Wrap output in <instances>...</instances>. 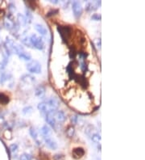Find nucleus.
Segmentation results:
<instances>
[{
    "mask_svg": "<svg viewBox=\"0 0 145 160\" xmlns=\"http://www.w3.org/2000/svg\"><path fill=\"white\" fill-rule=\"evenodd\" d=\"M29 37H30L31 45H32L33 48L39 49V50L44 49V48H45V43H44V41H43V39L40 36H39L36 34H31V36H29Z\"/></svg>",
    "mask_w": 145,
    "mask_h": 160,
    "instance_id": "nucleus-1",
    "label": "nucleus"
},
{
    "mask_svg": "<svg viewBox=\"0 0 145 160\" xmlns=\"http://www.w3.org/2000/svg\"><path fill=\"white\" fill-rule=\"evenodd\" d=\"M26 68L28 72H30L31 74H40L42 71L41 64L38 61H36V60L28 62Z\"/></svg>",
    "mask_w": 145,
    "mask_h": 160,
    "instance_id": "nucleus-2",
    "label": "nucleus"
},
{
    "mask_svg": "<svg viewBox=\"0 0 145 160\" xmlns=\"http://www.w3.org/2000/svg\"><path fill=\"white\" fill-rule=\"evenodd\" d=\"M57 31L61 36V38L64 40V41H67L70 37L71 33H72L71 28L68 26H58Z\"/></svg>",
    "mask_w": 145,
    "mask_h": 160,
    "instance_id": "nucleus-3",
    "label": "nucleus"
},
{
    "mask_svg": "<svg viewBox=\"0 0 145 160\" xmlns=\"http://www.w3.org/2000/svg\"><path fill=\"white\" fill-rule=\"evenodd\" d=\"M72 12H73V15H74V16H75L77 19H78V18L82 15V4H80L78 1H74V2H72Z\"/></svg>",
    "mask_w": 145,
    "mask_h": 160,
    "instance_id": "nucleus-4",
    "label": "nucleus"
},
{
    "mask_svg": "<svg viewBox=\"0 0 145 160\" xmlns=\"http://www.w3.org/2000/svg\"><path fill=\"white\" fill-rule=\"evenodd\" d=\"M46 102L49 108V112H55L60 106V101L55 97H51Z\"/></svg>",
    "mask_w": 145,
    "mask_h": 160,
    "instance_id": "nucleus-5",
    "label": "nucleus"
},
{
    "mask_svg": "<svg viewBox=\"0 0 145 160\" xmlns=\"http://www.w3.org/2000/svg\"><path fill=\"white\" fill-rule=\"evenodd\" d=\"M54 112H50L46 113V116H45V121L48 123V125H50L52 128L56 127V119L54 117Z\"/></svg>",
    "mask_w": 145,
    "mask_h": 160,
    "instance_id": "nucleus-6",
    "label": "nucleus"
},
{
    "mask_svg": "<svg viewBox=\"0 0 145 160\" xmlns=\"http://www.w3.org/2000/svg\"><path fill=\"white\" fill-rule=\"evenodd\" d=\"M45 145L50 150H55L57 149V143L56 142L55 140H53L51 137H45Z\"/></svg>",
    "mask_w": 145,
    "mask_h": 160,
    "instance_id": "nucleus-7",
    "label": "nucleus"
},
{
    "mask_svg": "<svg viewBox=\"0 0 145 160\" xmlns=\"http://www.w3.org/2000/svg\"><path fill=\"white\" fill-rule=\"evenodd\" d=\"M72 157L74 159H80L85 154V150L82 147H77V148H74L72 150Z\"/></svg>",
    "mask_w": 145,
    "mask_h": 160,
    "instance_id": "nucleus-8",
    "label": "nucleus"
},
{
    "mask_svg": "<svg viewBox=\"0 0 145 160\" xmlns=\"http://www.w3.org/2000/svg\"><path fill=\"white\" fill-rule=\"evenodd\" d=\"M45 91H46V90H45V87L38 86L35 90V95L36 97H38L39 99H44V97L45 96Z\"/></svg>",
    "mask_w": 145,
    "mask_h": 160,
    "instance_id": "nucleus-9",
    "label": "nucleus"
},
{
    "mask_svg": "<svg viewBox=\"0 0 145 160\" xmlns=\"http://www.w3.org/2000/svg\"><path fill=\"white\" fill-rule=\"evenodd\" d=\"M54 117L56 121L59 122H64L66 120V114L65 112L57 111L56 113H54Z\"/></svg>",
    "mask_w": 145,
    "mask_h": 160,
    "instance_id": "nucleus-10",
    "label": "nucleus"
},
{
    "mask_svg": "<svg viewBox=\"0 0 145 160\" xmlns=\"http://www.w3.org/2000/svg\"><path fill=\"white\" fill-rule=\"evenodd\" d=\"M35 29L38 32V33L41 36H46L47 35V33H48V31H47V29H46V28H45V26L40 25V24L35 25Z\"/></svg>",
    "mask_w": 145,
    "mask_h": 160,
    "instance_id": "nucleus-11",
    "label": "nucleus"
},
{
    "mask_svg": "<svg viewBox=\"0 0 145 160\" xmlns=\"http://www.w3.org/2000/svg\"><path fill=\"white\" fill-rule=\"evenodd\" d=\"M37 108L39 109V111L42 112H45V113L50 112L46 101H43V102H40V104H38V105H37Z\"/></svg>",
    "mask_w": 145,
    "mask_h": 160,
    "instance_id": "nucleus-12",
    "label": "nucleus"
},
{
    "mask_svg": "<svg viewBox=\"0 0 145 160\" xmlns=\"http://www.w3.org/2000/svg\"><path fill=\"white\" fill-rule=\"evenodd\" d=\"M40 132H41L42 135L45 138V137H49V135L51 134L52 130H51V128L48 125H45L42 126V128L40 129Z\"/></svg>",
    "mask_w": 145,
    "mask_h": 160,
    "instance_id": "nucleus-13",
    "label": "nucleus"
},
{
    "mask_svg": "<svg viewBox=\"0 0 145 160\" xmlns=\"http://www.w3.org/2000/svg\"><path fill=\"white\" fill-rule=\"evenodd\" d=\"M18 56H19V58H20V59L24 60V61H26V62H29V61H31V54L25 52V51L21 52Z\"/></svg>",
    "mask_w": 145,
    "mask_h": 160,
    "instance_id": "nucleus-14",
    "label": "nucleus"
},
{
    "mask_svg": "<svg viewBox=\"0 0 145 160\" xmlns=\"http://www.w3.org/2000/svg\"><path fill=\"white\" fill-rule=\"evenodd\" d=\"M21 42H22L24 45L28 46V47L33 48V47H32V45H31V40H30L29 36H22V37H21Z\"/></svg>",
    "mask_w": 145,
    "mask_h": 160,
    "instance_id": "nucleus-15",
    "label": "nucleus"
},
{
    "mask_svg": "<svg viewBox=\"0 0 145 160\" xmlns=\"http://www.w3.org/2000/svg\"><path fill=\"white\" fill-rule=\"evenodd\" d=\"M91 141L93 142L94 144H97V145H100L101 142V135L98 133H94L91 135Z\"/></svg>",
    "mask_w": 145,
    "mask_h": 160,
    "instance_id": "nucleus-16",
    "label": "nucleus"
},
{
    "mask_svg": "<svg viewBox=\"0 0 145 160\" xmlns=\"http://www.w3.org/2000/svg\"><path fill=\"white\" fill-rule=\"evenodd\" d=\"M17 19L21 26H25L27 25V20L25 18V15H24L23 14H18Z\"/></svg>",
    "mask_w": 145,
    "mask_h": 160,
    "instance_id": "nucleus-17",
    "label": "nucleus"
},
{
    "mask_svg": "<svg viewBox=\"0 0 145 160\" xmlns=\"http://www.w3.org/2000/svg\"><path fill=\"white\" fill-rule=\"evenodd\" d=\"M93 131H94V126L92 125H88L86 127V129H85L86 134L88 136H90V137H91V135H92L93 133H94Z\"/></svg>",
    "mask_w": 145,
    "mask_h": 160,
    "instance_id": "nucleus-18",
    "label": "nucleus"
},
{
    "mask_svg": "<svg viewBox=\"0 0 145 160\" xmlns=\"http://www.w3.org/2000/svg\"><path fill=\"white\" fill-rule=\"evenodd\" d=\"M9 102V97L3 93H0V104L7 105Z\"/></svg>",
    "mask_w": 145,
    "mask_h": 160,
    "instance_id": "nucleus-19",
    "label": "nucleus"
},
{
    "mask_svg": "<svg viewBox=\"0 0 145 160\" xmlns=\"http://www.w3.org/2000/svg\"><path fill=\"white\" fill-rule=\"evenodd\" d=\"M4 25H5V28H7V30H11L12 28H14V24L11 20L7 19L5 22H4Z\"/></svg>",
    "mask_w": 145,
    "mask_h": 160,
    "instance_id": "nucleus-20",
    "label": "nucleus"
},
{
    "mask_svg": "<svg viewBox=\"0 0 145 160\" xmlns=\"http://www.w3.org/2000/svg\"><path fill=\"white\" fill-rule=\"evenodd\" d=\"M29 133H30V135H31V137L33 139L37 140L38 133H37V132H36V130L34 127H30V129H29Z\"/></svg>",
    "mask_w": 145,
    "mask_h": 160,
    "instance_id": "nucleus-21",
    "label": "nucleus"
},
{
    "mask_svg": "<svg viewBox=\"0 0 145 160\" xmlns=\"http://www.w3.org/2000/svg\"><path fill=\"white\" fill-rule=\"evenodd\" d=\"M74 133H75V129H74L73 126H70L66 130V134L69 138H72L74 136Z\"/></svg>",
    "mask_w": 145,
    "mask_h": 160,
    "instance_id": "nucleus-22",
    "label": "nucleus"
},
{
    "mask_svg": "<svg viewBox=\"0 0 145 160\" xmlns=\"http://www.w3.org/2000/svg\"><path fill=\"white\" fill-rule=\"evenodd\" d=\"M93 7H95V9H96V6L94 5V4L91 3V2H88L86 5V10L87 11H92L94 10Z\"/></svg>",
    "mask_w": 145,
    "mask_h": 160,
    "instance_id": "nucleus-23",
    "label": "nucleus"
},
{
    "mask_svg": "<svg viewBox=\"0 0 145 160\" xmlns=\"http://www.w3.org/2000/svg\"><path fill=\"white\" fill-rule=\"evenodd\" d=\"M26 20H27V23L28 24H30L31 23V20H32V19H33V16H32V14H31V12L29 11L28 10H26Z\"/></svg>",
    "mask_w": 145,
    "mask_h": 160,
    "instance_id": "nucleus-24",
    "label": "nucleus"
},
{
    "mask_svg": "<svg viewBox=\"0 0 145 160\" xmlns=\"http://www.w3.org/2000/svg\"><path fill=\"white\" fill-rule=\"evenodd\" d=\"M33 111V108L31 106H28V107H25V108L23 109V113L24 115H28V114H30Z\"/></svg>",
    "mask_w": 145,
    "mask_h": 160,
    "instance_id": "nucleus-25",
    "label": "nucleus"
},
{
    "mask_svg": "<svg viewBox=\"0 0 145 160\" xmlns=\"http://www.w3.org/2000/svg\"><path fill=\"white\" fill-rule=\"evenodd\" d=\"M32 159V157H31V154L27 153L23 154L22 155L20 156V160H31Z\"/></svg>",
    "mask_w": 145,
    "mask_h": 160,
    "instance_id": "nucleus-26",
    "label": "nucleus"
},
{
    "mask_svg": "<svg viewBox=\"0 0 145 160\" xmlns=\"http://www.w3.org/2000/svg\"><path fill=\"white\" fill-rule=\"evenodd\" d=\"M80 68L82 69V71H86L87 70V65L86 62H85V60L80 61Z\"/></svg>",
    "mask_w": 145,
    "mask_h": 160,
    "instance_id": "nucleus-27",
    "label": "nucleus"
},
{
    "mask_svg": "<svg viewBox=\"0 0 145 160\" xmlns=\"http://www.w3.org/2000/svg\"><path fill=\"white\" fill-rule=\"evenodd\" d=\"M9 149H10V153H15L18 150V145L17 144H12V145H10V146Z\"/></svg>",
    "mask_w": 145,
    "mask_h": 160,
    "instance_id": "nucleus-28",
    "label": "nucleus"
},
{
    "mask_svg": "<svg viewBox=\"0 0 145 160\" xmlns=\"http://www.w3.org/2000/svg\"><path fill=\"white\" fill-rule=\"evenodd\" d=\"M91 20L95 21H100L102 20V15L100 14H93L91 15Z\"/></svg>",
    "mask_w": 145,
    "mask_h": 160,
    "instance_id": "nucleus-29",
    "label": "nucleus"
},
{
    "mask_svg": "<svg viewBox=\"0 0 145 160\" xmlns=\"http://www.w3.org/2000/svg\"><path fill=\"white\" fill-rule=\"evenodd\" d=\"M77 52H76V50L75 49H73V48H71V49H70V51H69V57H70V58H76V56H77Z\"/></svg>",
    "mask_w": 145,
    "mask_h": 160,
    "instance_id": "nucleus-30",
    "label": "nucleus"
},
{
    "mask_svg": "<svg viewBox=\"0 0 145 160\" xmlns=\"http://www.w3.org/2000/svg\"><path fill=\"white\" fill-rule=\"evenodd\" d=\"M8 9H9V11H10V14H11V13H14L15 11H16V8H15V5L13 4H9V7H8Z\"/></svg>",
    "mask_w": 145,
    "mask_h": 160,
    "instance_id": "nucleus-31",
    "label": "nucleus"
},
{
    "mask_svg": "<svg viewBox=\"0 0 145 160\" xmlns=\"http://www.w3.org/2000/svg\"><path fill=\"white\" fill-rule=\"evenodd\" d=\"M71 121L75 125V124H77V116H72L71 117Z\"/></svg>",
    "mask_w": 145,
    "mask_h": 160,
    "instance_id": "nucleus-32",
    "label": "nucleus"
},
{
    "mask_svg": "<svg viewBox=\"0 0 145 160\" xmlns=\"http://www.w3.org/2000/svg\"><path fill=\"white\" fill-rule=\"evenodd\" d=\"M96 47L98 49H101V40L98 39L96 41Z\"/></svg>",
    "mask_w": 145,
    "mask_h": 160,
    "instance_id": "nucleus-33",
    "label": "nucleus"
},
{
    "mask_svg": "<svg viewBox=\"0 0 145 160\" xmlns=\"http://www.w3.org/2000/svg\"><path fill=\"white\" fill-rule=\"evenodd\" d=\"M5 65H6V64H4L3 62L0 63V70H3L4 67H5Z\"/></svg>",
    "mask_w": 145,
    "mask_h": 160,
    "instance_id": "nucleus-34",
    "label": "nucleus"
},
{
    "mask_svg": "<svg viewBox=\"0 0 145 160\" xmlns=\"http://www.w3.org/2000/svg\"><path fill=\"white\" fill-rule=\"evenodd\" d=\"M50 2H51V3H52V4H58V1H57V0H53V1H50Z\"/></svg>",
    "mask_w": 145,
    "mask_h": 160,
    "instance_id": "nucleus-35",
    "label": "nucleus"
},
{
    "mask_svg": "<svg viewBox=\"0 0 145 160\" xmlns=\"http://www.w3.org/2000/svg\"><path fill=\"white\" fill-rule=\"evenodd\" d=\"M2 118V116H1V114H0V119Z\"/></svg>",
    "mask_w": 145,
    "mask_h": 160,
    "instance_id": "nucleus-36",
    "label": "nucleus"
}]
</instances>
